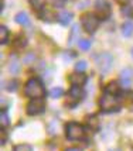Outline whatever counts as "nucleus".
Instances as JSON below:
<instances>
[{"instance_id":"nucleus-1","label":"nucleus","mask_w":133,"mask_h":151,"mask_svg":"<svg viewBox=\"0 0 133 151\" xmlns=\"http://www.w3.org/2000/svg\"><path fill=\"white\" fill-rule=\"evenodd\" d=\"M100 109L105 110V112H112L115 109H118L120 105V99L118 98L116 93H109V92H105L102 95L100 98Z\"/></svg>"},{"instance_id":"nucleus-2","label":"nucleus","mask_w":133,"mask_h":151,"mask_svg":"<svg viewBox=\"0 0 133 151\" xmlns=\"http://www.w3.org/2000/svg\"><path fill=\"white\" fill-rule=\"evenodd\" d=\"M24 93H26L28 98H43L44 96V88L41 85V82L38 79H30L26 83V89H24Z\"/></svg>"},{"instance_id":"nucleus-3","label":"nucleus","mask_w":133,"mask_h":151,"mask_svg":"<svg viewBox=\"0 0 133 151\" xmlns=\"http://www.w3.org/2000/svg\"><path fill=\"white\" fill-rule=\"evenodd\" d=\"M65 133H66V137L69 140H80V138L84 137L85 129L81 124H78V123H69L65 127Z\"/></svg>"},{"instance_id":"nucleus-4","label":"nucleus","mask_w":133,"mask_h":151,"mask_svg":"<svg viewBox=\"0 0 133 151\" xmlns=\"http://www.w3.org/2000/svg\"><path fill=\"white\" fill-rule=\"evenodd\" d=\"M95 62L98 65V69L100 72H108L111 68H112V62H113V58L111 54L108 52H103V54H99L96 58H95Z\"/></svg>"},{"instance_id":"nucleus-5","label":"nucleus","mask_w":133,"mask_h":151,"mask_svg":"<svg viewBox=\"0 0 133 151\" xmlns=\"http://www.w3.org/2000/svg\"><path fill=\"white\" fill-rule=\"evenodd\" d=\"M99 26V20L96 16H93V14H85L84 17H82V27L85 28V31L88 33H93L96 28Z\"/></svg>"},{"instance_id":"nucleus-6","label":"nucleus","mask_w":133,"mask_h":151,"mask_svg":"<svg viewBox=\"0 0 133 151\" xmlns=\"http://www.w3.org/2000/svg\"><path fill=\"white\" fill-rule=\"evenodd\" d=\"M44 109H46V103H44V100L41 98H37V99H33L28 105H27V113L28 114H40V113L44 112Z\"/></svg>"},{"instance_id":"nucleus-7","label":"nucleus","mask_w":133,"mask_h":151,"mask_svg":"<svg viewBox=\"0 0 133 151\" xmlns=\"http://www.w3.org/2000/svg\"><path fill=\"white\" fill-rule=\"evenodd\" d=\"M81 99H82V89H81L80 86H74V88L69 89V92H68L66 105H69V106L78 105L81 102Z\"/></svg>"},{"instance_id":"nucleus-8","label":"nucleus","mask_w":133,"mask_h":151,"mask_svg":"<svg viewBox=\"0 0 133 151\" xmlns=\"http://www.w3.org/2000/svg\"><path fill=\"white\" fill-rule=\"evenodd\" d=\"M109 14H111L109 4L106 1H103V0H99L96 3V16H98V19H108Z\"/></svg>"},{"instance_id":"nucleus-9","label":"nucleus","mask_w":133,"mask_h":151,"mask_svg":"<svg viewBox=\"0 0 133 151\" xmlns=\"http://www.w3.org/2000/svg\"><path fill=\"white\" fill-rule=\"evenodd\" d=\"M87 78L82 75V73H77V75H71L69 76V82L72 83V86H81L85 83Z\"/></svg>"},{"instance_id":"nucleus-10","label":"nucleus","mask_w":133,"mask_h":151,"mask_svg":"<svg viewBox=\"0 0 133 151\" xmlns=\"http://www.w3.org/2000/svg\"><path fill=\"white\" fill-rule=\"evenodd\" d=\"M16 21L20 24V26H28L30 24V20H28V16L24 12H20V13L16 16Z\"/></svg>"},{"instance_id":"nucleus-11","label":"nucleus","mask_w":133,"mask_h":151,"mask_svg":"<svg viewBox=\"0 0 133 151\" xmlns=\"http://www.w3.org/2000/svg\"><path fill=\"white\" fill-rule=\"evenodd\" d=\"M71 19H72V13H69V12H61L60 16H58V20H60V23H61V24H64V26L69 24Z\"/></svg>"},{"instance_id":"nucleus-12","label":"nucleus","mask_w":133,"mask_h":151,"mask_svg":"<svg viewBox=\"0 0 133 151\" xmlns=\"http://www.w3.org/2000/svg\"><path fill=\"white\" fill-rule=\"evenodd\" d=\"M122 33H123V35L125 37H130L133 33V24L130 23V21H127V23H125L123 24V27H122Z\"/></svg>"},{"instance_id":"nucleus-13","label":"nucleus","mask_w":133,"mask_h":151,"mask_svg":"<svg viewBox=\"0 0 133 151\" xmlns=\"http://www.w3.org/2000/svg\"><path fill=\"white\" fill-rule=\"evenodd\" d=\"M62 93H64V91H62V88H60V86H57V88H53V89H51V92H50V95H51V98L58 99L60 96H62Z\"/></svg>"},{"instance_id":"nucleus-14","label":"nucleus","mask_w":133,"mask_h":151,"mask_svg":"<svg viewBox=\"0 0 133 151\" xmlns=\"http://www.w3.org/2000/svg\"><path fill=\"white\" fill-rule=\"evenodd\" d=\"M19 69H20V66H19V62H17V59L13 58L12 59V62H10V66H9V71L12 73H17L19 72Z\"/></svg>"},{"instance_id":"nucleus-15","label":"nucleus","mask_w":133,"mask_h":151,"mask_svg":"<svg viewBox=\"0 0 133 151\" xmlns=\"http://www.w3.org/2000/svg\"><path fill=\"white\" fill-rule=\"evenodd\" d=\"M87 68H88L87 61H78V62L75 64V71H77V72H84Z\"/></svg>"},{"instance_id":"nucleus-16","label":"nucleus","mask_w":133,"mask_h":151,"mask_svg":"<svg viewBox=\"0 0 133 151\" xmlns=\"http://www.w3.org/2000/svg\"><path fill=\"white\" fill-rule=\"evenodd\" d=\"M47 0H30V3H31V6L35 9V10H41L44 4H46Z\"/></svg>"},{"instance_id":"nucleus-17","label":"nucleus","mask_w":133,"mask_h":151,"mask_svg":"<svg viewBox=\"0 0 133 151\" xmlns=\"http://www.w3.org/2000/svg\"><path fill=\"white\" fill-rule=\"evenodd\" d=\"M78 47H80V50H82V51H87V50H89V47H91V41L89 40H80L78 41Z\"/></svg>"},{"instance_id":"nucleus-18","label":"nucleus","mask_w":133,"mask_h":151,"mask_svg":"<svg viewBox=\"0 0 133 151\" xmlns=\"http://www.w3.org/2000/svg\"><path fill=\"white\" fill-rule=\"evenodd\" d=\"M120 76H122V79H132L133 69L132 68H125V69L120 72Z\"/></svg>"},{"instance_id":"nucleus-19","label":"nucleus","mask_w":133,"mask_h":151,"mask_svg":"<svg viewBox=\"0 0 133 151\" xmlns=\"http://www.w3.org/2000/svg\"><path fill=\"white\" fill-rule=\"evenodd\" d=\"M7 37H9V30L3 26L1 28H0V40H1V44H6Z\"/></svg>"},{"instance_id":"nucleus-20","label":"nucleus","mask_w":133,"mask_h":151,"mask_svg":"<svg viewBox=\"0 0 133 151\" xmlns=\"http://www.w3.org/2000/svg\"><path fill=\"white\" fill-rule=\"evenodd\" d=\"M9 122H10L9 114H7L6 112H3L0 114V123H1V126H3V127H7V126H9Z\"/></svg>"},{"instance_id":"nucleus-21","label":"nucleus","mask_w":133,"mask_h":151,"mask_svg":"<svg viewBox=\"0 0 133 151\" xmlns=\"http://www.w3.org/2000/svg\"><path fill=\"white\" fill-rule=\"evenodd\" d=\"M106 92L109 93H118L119 92V88H118V83L116 82H112V83H109L106 88Z\"/></svg>"},{"instance_id":"nucleus-22","label":"nucleus","mask_w":133,"mask_h":151,"mask_svg":"<svg viewBox=\"0 0 133 151\" xmlns=\"http://www.w3.org/2000/svg\"><path fill=\"white\" fill-rule=\"evenodd\" d=\"M13 151H33V148L28 144H19L13 148Z\"/></svg>"},{"instance_id":"nucleus-23","label":"nucleus","mask_w":133,"mask_h":151,"mask_svg":"<svg viewBox=\"0 0 133 151\" xmlns=\"http://www.w3.org/2000/svg\"><path fill=\"white\" fill-rule=\"evenodd\" d=\"M78 37V24H75V26L72 27V34H71V38H69V44H72L74 40Z\"/></svg>"},{"instance_id":"nucleus-24","label":"nucleus","mask_w":133,"mask_h":151,"mask_svg":"<svg viewBox=\"0 0 133 151\" xmlns=\"http://www.w3.org/2000/svg\"><path fill=\"white\" fill-rule=\"evenodd\" d=\"M33 61H35V55H34V54H27L26 57L23 58V62H24V64H30V62H33Z\"/></svg>"},{"instance_id":"nucleus-25","label":"nucleus","mask_w":133,"mask_h":151,"mask_svg":"<svg viewBox=\"0 0 133 151\" xmlns=\"http://www.w3.org/2000/svg\"><path fill=\"white\" fill-rule=\"evenodd\" d=\"M16 86H17V83H16V82H10V83H9V88H7V89H9L10 92H13V91H16V89H17Z\"/></svg>"},{"instance_id":"nucleus-26","label":"nucleus","mask_w":133,"mask_h":151,"mask_svg":"<svg viewBox=\"0 0 133 151\" xmlns=\"http://www.w3.org/2000/svg\"><path fill=\"white\" fill-rule=\"evenodd\" d=\"M53 1H54V4L58 6V7H61L62 4H64V0H53Z\"/></svg>"},{"instance_id":"nucleus-27","label":"nucleus","mask_w":133,"mask_h":151,"mask_svg":"<svg viewBox=\"0 0 133 151\" xmlns=\"http://www.w3.org/2000/svg\"><path fill=\"white\" fill-rule=\"evenodd\" d=\"M1 144H4L6 143V140H7V134H6V132H1Z\"/></svg>"},{"instance_id":"nucleus-28","label":"nucleus","mask_w":133,"mask_h":151,"mask_svg":"<svg viewBox=\"0 0 133 151\" xmlns=\"http://www.w3.org/2000/svg\"><path fill=\"white\" fill-rule=\"evenodd\" d=\"M65 151H81L80 148H75V147H72V148H66Z\"/></svg>"},{"instance_id":"nucleus-29","label":"nucleus","mask_w":133,"mask_h":151,"mask_svg":"<svg viewBox=\"0 0 133 151\" xmlns=\"http://www.w3.org/2000/svg\"><path fill=\"white\" fill-rule=\"evenodd\" d=\"M119 1H127V0H119Z\"/></svg>"},{"instance_id":"nucleus-30","label":"nucleus","mask_w":133,"mask_h":151,"mask_svg":"<svg viewBox=\"0 0 133 151\" xmlns=\"http://www.w3.org/2000/svg\"><path fill=\"white\" fill-rule=\"evenodd\" d=\"M132 58H133V50H132Z\"/></svg>"}]
</instances>
